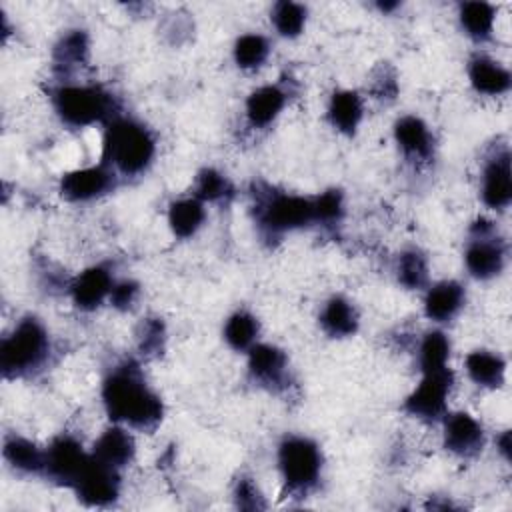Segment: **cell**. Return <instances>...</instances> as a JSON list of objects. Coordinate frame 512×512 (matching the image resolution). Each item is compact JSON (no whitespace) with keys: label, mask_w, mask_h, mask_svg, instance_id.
I'll return each instance as SVG.
<instances>
[{"label":"cell","mask_w":512,"mask_h":512,"mask_svg":"<svg viewBox=\"0 0 512 512\" xmlns=\"http://www.w3.org/2000/svg\"><path fill=\"white\" fill-rule=\"evenodd\" d=\"M254 210L256 224L270 238L314 224L312 198L276 192L272 188H268L266 192H256Z\"/></svg>","instance_id":"5"},{"label":"cell","mask_w":512,"mask_h":512,"mask_svg":"<svg viewBox=\"0 0 512 512\" xmlns=\"http://www.w3.org/2000/svg\"><path fill=\"white\" fill-rule=\"evenodd\" d=\"M90 40L84 30H68L52 48L54 72L66 76L88 62Z\"/></svg>","instance_id":"23"},{"label":"cell","mask_w":512,"mask_h":512,"mask_svg":"<svg viewBox=\"0 0 512 512\" xmlns=\"http://www.w3.org/2000/svg\"><path fill=\"white\" fill-rule=\"evenodd\" d=\"M138 350L144 356H160L166 342V328L160 318H146L140 322L138 332Z\"/></svg>","instance_id":"35"},{"label":"cell","mask_w":512,"mask_h":512,"mask_svg":"<svg viewBox=\"0 0 512 512\" xmlns=\"http://www.w3.org/2000/svg\"><path fill=\"white\" fill-rule=\"evenodd\" d=\"M314 204V224L336 226L344 218V196L340 190H324L312 198Z\"/></svg>","instance_id":"34"},{"label":"cell","mask_w":512,"mask_h":512,"mask_svg":"<svg viewBox=\"0 0 512 512\" xmlns=\"http://www.w3.org/2000/svg\"><path fill=\"white\" fill-rule=\"evenodd\" d=\"M206 220L204 202L196 196L174 200L168 206V226L176 238L194 236Z\"/></svg>","instance_id":"26"},{"label":"cell","mask_w":512,"mask_h":512,"mask_svg":"<svg viewBox=\"0 0 512 512\" xmlns=\"http://www.w3.org/2000/svg\"><path fill=\"white\" fill-rule=\"evenodd\" d=\"M398 282L408 290H422L428 286V260L418 248H406L396 262Z\"/></svg>","instance_id":"30"},{"label":"cell","mask_w":512,"mask_h":512,"mask_svg":"<svg viewBox=\"0 0 512 512\" xmlns=\"http://www.w3.org/2000/svg\"><path fill=\"white\" fill-rule=\"evenodd\" d=\"M194 196L206 202H226L234 196L232 182L216 168H202L196 176Z\"/></svg>","instance_id":"33"},{"label":"cell","mask_w":512,"mask_h":512,"mask_svg":"<svg viewBox=\"0 0 512 512\" xmlns=\"http://www.w3.org/2000/svg\"><path fill=\"white\" fill-rule=\"evenodd\" d=\"M452 386L454 372L448 366L432 372H422L420 384L406 396L402 408L414 418L434 422L446 414Z\"/></svg>","instance_id":"8"},{"label":"cell","mask_w":512,"mask_h":512,"mask_svg":"<svg viewBox=\"0 0 512 512\" xmlns=\"http://www.w3.org/2000/svg\"><path fill=\"white\" fill-rule=\"evenodd\" d=\"M232 56L238 68L242 70H256L260 68L270 56V42L266 36L250 32L242 34L232 48Z\"/></svg>","instance_id":"29"},{"label":"cell","mask_w":512,"mask_h":512,"mask_svg":"<svg viewBox=\"0 0 512 512\" xmlns=\"http://www.w3.org/2000/svg\"><path fill=\"white\" fill-rule=\"evenodd\" d=\"M286 102H288V90L284 86L264 84L254 92H250V96L246 98V108H244L246 122L252 128L262 130L280 116Z\"/></svg>","instance_id":"18"},{"label":"cell","mask_w":512,"mask_h":512,"mask_svg":"<svg viewBox=\"0 0 512 512\" xmlns=\"http://www.w3.org/2000/svg\"><path fill=\"white\" fill-rule=\"evenodd\" d=\"M512 442H510V432L508 430H502L498 436H496V450L502 454V458L508 462L510 460V452H512Z\"/></svg>","instance_id":"39"},{"label":"cell","mask_w":512,"mask_h":512,"mask_svg":"<svg viewBox=\"0 0 512 512\" xmlns=\"http://www.w3.org/2000/svg\"><path fill=\"white\" fill-rule=\"evenodd\" d=\"M2 454L8 466L20 474H44L46 450L38 448L34 442H30L24 436H18V434L6 436Z\"/></svg>","instance_id":"25"},{"label":"cell","mask_w":512,"mask_h":512,"mask_svg":"<svg viewBox=\"0 0 512 512\" xmlns=\"http://www.w3.org/2000/svg\"><path fill=\"white\" fill-rule=\"evenodd\" d=\"M102 404L112 422L142 432L154 430L164 416L162 398L150 388L134 360H124L106 374Z\"/></svg>","instance_id":"1"},{"label":"cell","mask_w":512,"mask_h":512,"mask_svg":"<svg viewBox=\"0 0 512 512\" xmlns=\"http://www.w3.org/2000/svg\"><path fill=\"white\" fill-rule=\"evenodd\" d=\"M318 322H320V328L326 336H330V338H348V336L356 334L360 318H358L356 306L348 298L336 294V296H330L324 302V306L320 310V316H318Z\"/></svg>","instance_id":"21"},{"label":"cell","mask_w":512,"mask_h":512,"mask_svg":"<svg viewBox=\"0 0 512 512\" xmlns=\"http://www.w3.org/2000/svg\"><path fill=\"white\" fill-rule=\"evenodd\" d=\"M394 140L402 154L412 162H428L434 156V136L428 124L414 114L396 120Z\"/></svg>","instance_id":"16"},{"label":"cell","mask_w":512,"mask_h":512,"mask_svg":"<svg viewBox=\"0 0 512 512\" xmlns=\"http://www.w3.org/2000/svg\"><path fill=\"white\" fill-rule=\"evenodd\" d=\"M278 470L290 494L304 496L316 488L322 472V452L306 436L290 434L278 444Z\"/></svg>","instance_id":"6"},{"label":"cell","mask_w":512,"mask_h":512,"mask_svg":"<svg viewBox=\"0 0 512 512\" xmlns=\"http://www.w3.org/2000/svg\"><path fill=\"white\" fill-rule=\"evenodd\" d=\"M364 116V102L356 90H336L326 108V118L330 126L346 136H352Z\"/></svg>","instance_id":"22"},{"label":"cell","mask_w":512,"mask_h":512,"mask_svg":"<svg viewBox=\"0 0 512 512\" xmlns=\"http://www.w3.org/2000/svg\"><path fill=\"white\" fill-rule=\"evenodd\" d=\"M118 176L116 172L100 162L96 166H86V168H76L60 178V194L68 202H90L96 200L116 188Z\"/></svg>","instance_id":"9"},{"label":"cell","mask_w":512,"mask_h":512,"mask_svg":"<svg viewBox=\"0 0 512 512\" xmlns=\"http://www.w3.org/2000/svg\"><path fill=\"white\" fill-rule=\"evenodd\" d=\"M232 498H234V504L242 510H264L266 508V500H264L258 484L250 476H240L236 480Z\"/></svg>","instance_id":"36"},{"label":"cell","mask_w":512,"mask_h":512,"mask_svg":"<svg viewBox=\"0 0 512 512\" xmlns=\"http://www.w3.org/2000/svg\"><path fill=\"white\" fill-rule=\"evenodd\" d=\"M468 80L478 94L500 96L510 90L512 76L506 66L486 54H474L468 60Z\"/></svg>","instance_id":"19"},{"label":"cell","mask_w":512,"mask_h":512,"mask_svg":"<svg viewBox=\"0 0 512 512\" xmlns=\"http://www.w3.org/2000/svg\"><path fill=\"white\" fill-rule=\"evenodd\" d=\"M156 156V138L142 122L116 116L106 124L102 138V162L116 174L138 176Z\"/></svg>","instance_id":"2"},{"label":"cell","mask_w":512,"mask_h":512,"mask_svg":"<svg viewBox=\"0 0 512 512\" xmlns=\"http://www.w3.org/2000/svg\"><path fill=\"white\" fill-rule=\"evenodd\" d=\"M458 20L466 36L474 42H486L492 36L496 8L488 2H464L458 10Z\"/></svg>","instance_id":"27"},{"label":"cell","mask_w":512,"mask_h":512,"mask_svg":"<svg viewBox=\"0 0 512 512\" xmlns=\"http://www.w3.org/2000/svg\"><path fill=\"white\" fill-rule=\"evenodd\" d=\"M306 18H308L306 6L298 4V2H288V0L276 2L270 12L274 30L284 38L300 36L306 26Z\"/></svg>","instance_id":"32"},{"label":"cell","mask_w":512,"mask_h":512,"mask_svg":"<svg viewBox=\"0 0 512 512\" xmlns=\"http://www.w3.org/2000/svg\"><path fill=\"white\" fill-rule=\"evenodd\" d=\"M482 202L492 210L508 208L512 200V174H510V150L504 146L496 150L482 168L480 184Z\"/></svg>","instance_id":"13"},{"label":"cell","mask_w":512,"mask_h":512,"mask_svg":"<svg viewBox=\"0 0 512 512\" xmlns=\"http://www.w3.org/2000/svg\"><path fill=\"white\" fill-rule=\"evenodd\" d=\"M50 334L42 320L24 316L0 346V368L6 378H24L42 370L50 358Z\"/></svg>","instance_id":"3"},{"label":"cell","mask_w":512,"mask_h":512,"mask_svg":"<svg viewBox=\"0 0 512 512\" xmlns=\"http://www.w3.org/2000/svg\"><path fill=\"white\" fill-rule=\"evenodd\" d=\"M98 462L114 468V470H122L124 466H128L134 460L136 454V444L132 434L128 432L126 426L122 424H114L110 428H106L94 442L92 452H90Z\"/></svg>","instance_id":"17"},{"label":"cell","mask_w":512,"mask_h":512,"mask_svg":"<svg viewBox=\"0 0 512 512\" xmlns=\"http://www.w3.org/2000/svg\"><path fill=\"white\" fill-rule=\"evenodd\" d=\"M88 460H90V454L84 452L82 444L74 436L60 434L46 448L44 474L50 480L72 488L80 478V474L84 472Z\"/></svg>","instance_id":"10"},{"label":"cell","mask_w":512,"mask_h":512,"mask_svg":"<svg viewBox=\"0 0 512 512\" xmlns=\"http://www.w3.org/2000/svg\"><path fill=\"white\" fill-rule=\"evenodd\" d=\"M114 282L116 280L110 268L104 264H96L86 268L78 276H74L68 284V292L76 308L90 312L102 306L104 300L110 298Z\"/></svg>","instance_id":"14"},{"label":"cell","mask_w":512,"mask_h":512,"mask_svg":"<svg viewBox=\"0 0 512 512\" xmlns=\"http://www.w3.org/2000/svg\"><path fill=\"white\" fill-rule=\"evenodd\" d=\"M444 446L456 456H476L484 446V428L468 412L444 414Z\"/></svg>","instance_id":"15"},{"label":"cell","mask_w":512,"mask_h":512,"mask_svg":"<svg viewBox=\"0 0 512 512\" xmlns=\"http://www.w3.org/2000/svg\"><path fill=\"white\" fill-rule=\"evenodd\" d=\"M248 374L258 386L270 392H282L290 386L288 356L274 344L256 342L248 350Z\"/></svg>","instance_id":"12"},{"label":"cell","mask_w":512,"mask_h":512,"mask_svg":"<svg viewBox=\"0 0 512 512\" xmlns=\"http://www.w3.org/2000/svg\"><path fill=\"white\" fill-rule=\"evenodd\" d=\"M52 106L58 118L70 128L108 124L120 116L114 94L96 84L64 82L52 92Z\"/></svg>","instance_id":"4"},{"label":"cell","mask_w":512,"mask_h":512,"mask_svg":"<svg viewBox=\"0 0 512 512\" xmlns=\"http://www.w3.org/2000/svg\"><path fill=\"white\" fill-rule=\"evenodd\" d=\"M120 470H114L102 462H98L92 454L90 460L72 486L78 500H82L86 506H110L116 502L120 494Z\"/></svg>","instance_id":"11"},{"label":"cell","mask_w":512,"mask_h":512,"mask_svg":"<svg viewBox=\"0 0 512 512\" xmlns=\"http://www.w3.org/2000/svg\"><path fill=\"white\" fill-rule=\"evenodd\" d=\"M468 378L488 390H496L504 384L506 378V360L492 350H474L464 360Z\"/></svg>","instance_id":"24"},{"label":"cell","mask_w":512,"mask_h":512,"mask_svg":"<svg viewBox=\"0 0 512 512\" xmlns=\"http://www.w3.org/2000/svg\"><path fill=\"white\" fill-rule=\"evenodd\" d=\"M450 358V340L444 332L432 330L426 332L418 346V366L422 372H432L448 366Z\"/></svg>","instance_id":"31"},{"label":"cell","mask_w":512,"mask_h":512,"mask_svg":"<svg viewBox=\"0 0 512 512\" xmlns=\"http://www.w3.org/2000/svg\"><path fill=\"white\" fill-rule=\"evenodd\" d=\"M466 292L456 280H442L426 290L424 296V314L432 322L452 320L464 306Z\"/></svg>","instance_id":"20"},{"label":"cell","mask_w":512,"mask_h":512,"mask_svg":"<svg viewBox=\"0 0 512 512\" xmlns=\"http://www.w3.org/2000/svg\"><path fill=\"white\" fill-rule=\"evenodd\" d=\"M398 92V82H396V74L392 70L382 68L372 82V94L380 100H388L394 98Z\"/></svg>","instance_id":"38"},{"label":"cell","mask_w":512,"mask_h":512,"mask_svg":"<svg viewBox=\"0 0 512 512\" xmlns=\"http://www.w3.org/2000/svg\"><path fill=\"white\" fill-rule=\"evenodd\" d=\"M258 334V318L248 310H236L224 324V340L236 352H248L258 342Z\"/></svg>","instance_id":"28"},{"label":"cell","mask_w":512,"mask_h":512,"mask_svg":"<svg viewBox=\"0 0 512 512\" xmlns=\"http://www.w3.org/2000/svg\"><path fill=\"white\" fill-rule=\"evenodd\" d=\"M470 240L464 252V264L472 278H496L506 264V244L498 236L496 224L488 218H476L470 226Z\"/></svg>","instance_id":"7"},{"label":"cell","mask_w":512,"mask_h":512,"mask_svg":"<svg viewBox=\"0 0 512 512\" xmlns=\"http://www.w3.org/2000/svg\"><path fill=\"white\" fill-rule=\"evenodd\" d=\"M138 294H140L138 282L128 280V278H126V280H118V282H114V286H112V292H110L108 302H110L116 310H128V308L134 306Z\"/></svg>","instance_id":"37"}]
</instances>
